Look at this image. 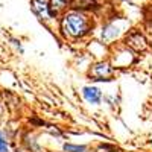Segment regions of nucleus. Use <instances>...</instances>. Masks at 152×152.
Returning a JSON list of instances; mask_svg holds the SVG:
<instances>
[{
    "label": "nucleus",
    "mask_w": 152,
    "mask_h": 152,
    "mask_svg": "<svg viewBox=\"0 0 152 152\" xmlns=\"http://www.w3.org/2000/svg\"><path fill=\"white\" fill-rule=\"evenodd\" d=\"M64 29L72 35V37H81L87 32L88 23L85 20V17L79 15V14H70L64 18Z\"/></svg>",
    "instance_id": "obj_1"
},
{
    "label": "nucleus",
    "mask_w": 152,
    "mask_h": 152,
    "mask_svg": "<svg viewBox=\"0 0 152 152\" xmlns=\"http://www.w3.org/2000/svg\"><path fill=\"white\" fill-rule=\"evenodd\" d=\"M84 97L91 104H97L100 100V91L96 87H85L84 88Z\"/></svg>",
    "instance_id": "obj_2"
},
{
    "label": "nucleus",
    "mask_w": 152,
    "mask_h": 152,
    "mask_svg": "<svg viewBox=\"0 0 152 152\" xmlns=\"http://www.w3.org/2000/svg\"><path fill=\"white\" fill-rule=\"evenodd\" d=\"M93 75L96 76V78H99L97 81H104L107 76L111 75V69H110L108 64H97L93 70Z\"/></svg>",
    "instance_id": "obj_3"
},
{
    "label": "nucleus",
    "mask_w": 152,
    "mask_h": 152,
    "mask_svg": "<svg viewBox=\"0 0 152 152\" xmlns=\"http://www.w3.org/2000/svg\"><path fill=\"white\" fill-rule=\"evenodd\" d=\"M32 5H34L35 14L40 18H47L49 17V9H47V6L43 2H40V0H32Z\"/></svg>",
    "instance_id": "obj_4"
},
{
    "label": "nucleus",
    "mask_w": 152,
    "mask_h": 152,
    "mask_svg": "<svg viewBox=\"0 0 152 152\" xmlns=\"http://www.w3.org/2000/svg\"><path fill=\"white\" fill-rule=\"evenodd\" d=\"M96 5V0H72V6L76 9H85Z\"/></svg>",
    "instance_id": "obj_5"
},
{
    "label": "nucleus",
    "mask_w": 152,
    "mask_h": 152,
    "mask_svg": "<svg viewBox=\"0 0 152 152\" xmlns=\"http://www.w3.org/2000/svg\"><path fill=\"white\" fill-rule=\"evenodd\" d=\"M66 5H67V0H50V6L53 8V11L50 14H56L59 9L66 8Z\"/></svg>",
    "instance_id": "obj_6"
},
{
    "label": "nucleus",
    "mask_w": 152,
    "mask_h": 152,
    "mask_svg": "<svg viewBox=\"0 0 152 152\" xmlns=\"http://www.w3.org/2000/svg\"><path fill=\"white\" fill-rule=\"evenodd\" d=\"M64 149L67 152H85V148L84 146H73V145H66Z\"/></svg>",
    "instance_id": "obj_7"
},
{
    "label": "nucleus",
    "mask_w": 152,
    "mask_h": 152,
    "mask_svg": "<svg viewBox=\"0 0 152 152\" xmlns=\"http://www.w3.org/2000/svg\"><path fill=\"white\" fill-rule=\"evenodd\" d=\"M0 152H8V145L2 132H0Z\"/></svg>",
    "instance_id": "obj_8"
}]
</instances>
